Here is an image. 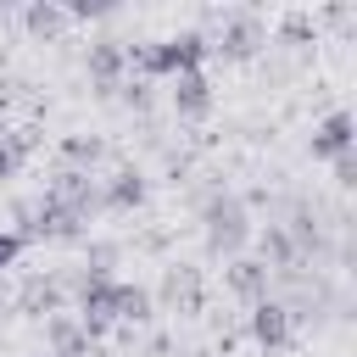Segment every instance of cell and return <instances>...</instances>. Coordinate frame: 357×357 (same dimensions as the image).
Instances as JSON below:
<instances>
[{"instance_id":"6da1fadb","label":"cell","mask_w":357,"mask_h":357,"mask_svg":"<svg viewBox=\"0 0 357 357\" xmlns=\"http://www.w3.org/2000/svg\"><path fill=\"white\" fill-rule=\"evenodd\" d=\"M145 312V296L134 290V284H123V279H89V290H84V324L89 329H100V324H117V318H139Z\"/></svg>"},{"instance_id":"7a4b0ae2","label":"cell","mask_w":357,"mask_h":357,"mask_svg":"<svg viewBox=\"0 0 357 357\" xmlns=\"http://www.w3.org/2000/svg\"><path fill=\"white\" fill-rule=\"evenodd\" d=\"M201 56H206V45L195 39V33H184V39H162V45H145L139 50V67L145 73H195L201 67Z\"/></svg>"},{"instance_id":"3957f363","label":"cell","mask_w":357,"mask_h":357,"mask_svg":"<svg viewBox=\"0 0 357 357\" xmlns=\"http://www.w3.org/2000/svg\"><path fill=\"white\" fill-rule=\"evenodd\" d=\"M173 106H178V112H190V117H201V112L212 106V89H206V73H201V67L173 78Z\"/></svg>"},{"instance_id":"277c9868","label":"cell","mask_w":357,"mask_h":357,"mask_svg":"<svg viewBox=\"0 0 357 357\" xmlns=\"http://www.w3.org/2000/svg\"><path fill=\"white\" fill-rule=\"evenodd\" d=\"M312 151H318V156H340V162H346V151H351V117H346V112H335V117L318 128Z\"/></svg>"},{"instance_id":"5b68a950","label":"cell","mask_w":357,"mask_h":357,"mask_svg":"<svg viewBox=\"0 0 357 357\" xmlns=\"http://www.w3.org/2000/svg\"><path fill=\"white\" fill-rule=\"evenodd\" d=\"M284 335H290V324H284V307H257V340L262 346H284Z\"/></svg>"},{"instance_id":"8992f818","label":"cell","mask_w":357,"mask_h":357,"mask_svg":"<svg viewBox=\"0 0 357 357\" xmlns=\"http://www.w3.org/2000/svg\"><path fill=\"white\" fill-rule=\"evenodd\" d=\"M22 167V139H11V134H0V178H11Z\"/></svg>"},{"instance_id":"52a82bcc","label":"cell","mask_w":357,"mask_h":357,"mask_svg":"<svg viewBox=\"0 0 357 357\" xmlns=\"http://www.w3.org/2000/svg\"><path fill=\"white\" fill-rule=\"evenodd\" d=\"M17 251H22V234H17V229H0V268H11Z\"/></svg>"}]
</instances>
